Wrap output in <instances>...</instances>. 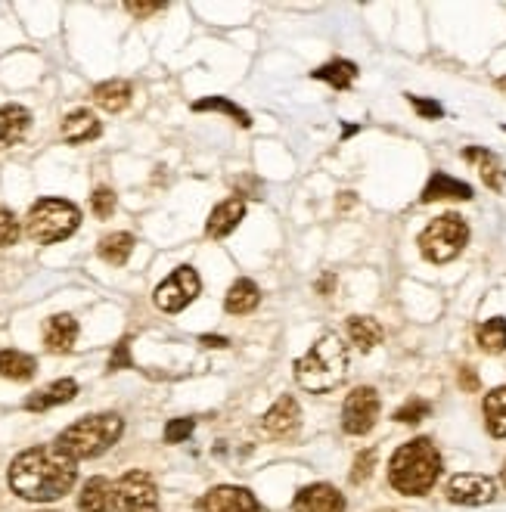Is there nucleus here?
Masks as SVG:
<instances>
[{
  "mask_svg": "<svg viewBox=\"0 0 506 512\" xmlns=\"http://www.w3.org/2000/svg\"><path fill=\"white\" fill-rule=\"evenodd\" d=\"M7 481L13 494H19L22 500L53 503L75 488L78 469H75V460L66 457L56 444H38V447L22 450L10 463Z\"/></svg>",
  "mask_w": 506,
  "mask_h": 512,
  "instance_id": "f257e3e1",
  "label": "nucleus"
},
{
  "mask_svg": "<svg viewBox=\"0 0 506 512\" xmlns=\"http://www.w3.org/2000/svg\"><path fill=\"white\" fill-rule=\"evenodd\" d=\"M441 475V454L429 438L401 444L389 460V485L404 497H423Z\"/></svg>",
  "mask_w": 506,
  "mask_h": 512,
  "instance_id": "f03ea898",
  "label": "nucleus"
},
{
  "mask_svg": "<svg viewBox=\"0 0 506 512\" xmlns=\"http://www.w3.org/2000/svg\"><path fill=\"white\" fill-rule=\"evenodd\" d=\"M348 367H351L348 345L339 336L326 333L295 360V382L305 391L323 395V391H333L348 379Z\"/></svg>",
  "mask_w": 506,
  "mask_h": 512,
  "instance_id": "7ed1b4c3",
  "label": "nucleus"
},
{
  "mask_svg": "<svg viewBox=\"0 0 506 512\" xmlns=\"http://www.w3.org/2000/svg\"><path fill=\"white\" fill-rule=\"evenodd\" d=\"M122 432H125V419L118 413H94L59 432L53 444L78 463V460H94L106 454V450L122 438Z\"/></svg>",
  "mask_w": 506,
  "mask_h": 512,
  "instance_id": "20e7f679",
  "label": "nucleus"
},
{
  "mask_svg": "<svg viewBox=\"0 0 506 512\" xmlns=\"http://www.w3.org/2000/svg\"><path fill=\"white\" fill-rule=\"evenodd\" d=\"M81 224V208L69 199H38L25 215V233L38 246H53L69 239Z\"/></svg>",
  "mask_w": 506,
  "mask_h": 512,
  "instance_id": "39448f33",
  "label": "nucleus"
},
{
  "mask_svg": "<svg viewBox=\"0 0 506 512\" xmlns=\"http://www.w3.org/2000/svg\"><path fill=\"white\" fill-rule=\"evenodd\" d=\"M416 243H420V252H423L426 261L448 264V261H454L466 249V243H469V224L460 215L448 212V215L429 221V227L420 233Z\"/></svg>",
  "mask_w": 506,
  "mask_h": 512,
  "instance_id": "423d86ee",
  "label": "nucleus"
},
{
  "mask_svg": "<svg viewBox=\"0 0 506 512\" xmlns=\"http://www.w3.org/2000/svg\"><path fill=\"white\" fill-rule=\"evenodd\" d=\"M199 292H202L199 274L190 264H181V267H174L171 274L156 286L153 301H156V308L165 311V314H181L187 305H193Z\"/></svg>",
  "mask_w": 506,
  "mask_h": 512,
  "instance_id": "0eeeda50",
  "label": "nucleus"
},
{
  "mask_svg": "<svg viewBox=\"0 0 506 512\" xmlns=\"http://www.w3.org/2000/svg\"><path fill=\"white\" fill-rule=\"evenodd\" d=\"M115 503L122 512H159V488L150 472L131 469L118 478L115 485Z\"/></svg>",
  "mask_w": 506,
  "mask_h": 512,
  "instance_id": "6e6552de",
  "label": "nucleus"
},
{
  "mask_svg": "<svg viewBox=\"0 0 506 512\" xmlns=\"http://www.w3.org/2000/svg\"><path fill=\"white\" fill-rule=\"evenodd\" d=\"M379 419V391L370 385H357L342 404L345 435H367Z\"/></svg>",
  "mask_w": 506,
  "mask_h": 512,
  "instance_id": "1a4fd4ad",
  "label": "nucleus"
},
{
  "mask_svg": "<svg viewBox=\"0 0 506 512\" xmlns=\"http://www.w3.org/2000/svg\"><path fill=\"white\" fill-rule=\"evenodd\" d=\"M497 497V481L482 472H460L448 481V500L457 506H485Z\"/></svg>",
  "mask_w": 506,
  "mask_h": 512,
  "instance_id": "9d476101",
  "label": "nucleus"
},
{
  "mask_svg": "<svg viewBox=\"0 0 506 512\" xmlns=\"http://www.w3.org/2000/svg\"><path fill=\"white\" fill-rule=\"evenodd\" d=\"M199 512H264L258 497L246 488L236 485H218L212 491H205L196 503Z\"/></svg>",
  "mask_w": 506,
  "mask_h": 512,
  "instance_id": "9b49d317",
  "label": "nucleus"
},
{
  "mask_svg": "<svg viewBox=\"0 0 506 512\" xmlns=\"http://www.w3.org/2000/svg\"><path fill=\"white\" fill-rule=\"evenodd\" d=\"M299 426H302V407H299V401H295L292 395H280L274 401V407L261 416V429L267 435H274V438H286Z\"/></svg>",
  "mask_w": 506,
  "mask_h": 512,
  "instance_id": "f8f14e48",
  "label": "nucleus"
},
{
  "mask_svg": "<svg viewBox=\"0 0 506 512\" xmlns=\"http://www.w3.org/2000/svg\"><path fill=\"white\" fill-rule=\"evenodd\" d=\"M292 512H345V497L339 494V488L317 481V485H308L295 494Z\"/></svg>",
  "mask_w": 506,
  "mask_h": 512,
  "instance_id": "ddd939ff",
  "label": "nucleus"
},
{
  "mask_svg": "<svg viewBox=\"0 0 506 512\" xmlns=\"http://www.w3.org/2000/svg\"><path fill=\"white\" fill-rule=\"evenodd\" d=\"M243 218H246V202L240 196H236V199H224L221 205L212 208V215H208L205 236L208 239H224V236H230L236 227H240Z\"/></svg>",
  "mask_w": 506,
  "mask_h": 512,
  "instance_id": "4468645a",
  "label": "nucleus"
},
{
  "mask_svg": "<svg viewBox=\"0 0 506 512\" xmlns=\"http://www.w3.org/2000/svg\"><path fill=\"white\" fill-rule=\"evenodd\" d=\"M78 339V320L72 314H53L44 323V345L50 354H66L75 348Z\"/></svg>",
  "mask_w": 506,
  "mask_h": 512,
  "instance_id": "2eb2a0df",
  "label": "nucleus"
},
{
  "mask_svg": "<svg viewBox=\"0 0 506 512\" xmlns=\"http://www.w3.org/2000/svg\"><path fill=\"white\" fill-rule=\"evenodd\" d=\"M475 193L472 187L466 184V180H457L451 174H444V171H435L429 177V184L423 187V196L420 202H441V199H454V202H469Z\"/></svg>",
  "mask_w": 506,
  "mask_h": 512,
  "instance_id": "dca6fc26",
  "label": "nucleus"
},
{
  "mask_svg": "<svg viewBox=\"0 0 506 512\" xmlns=\"http://www.w3.org/2000/svg\"><path fill=\"white\" fill-rule=\"evenodd\" d=\"M103 134V125L100 118L91 112V109H75L63 118V140L72 143V146H81V143H91Z\"/></svg>",
  "mask_w": 506,
  "mask_h": 512,
  "instance_id": "f3484780",
  "label": "nucleus"
},
{
  "mask_svg": "<svg viewBox=\"0 0 506 512\" xmlns=\"http://www.w3.org/2000/svg\"><path fill=\"white\" fill-rule=\"evenodd\" d=\"M75 395H78V382H75V379H56V382H50L47 388L35 391V395H28V398H25V410L44 413V410H50V407L69 404Z\"/></svg>",
  "mask_w": 506,
  "mask_h": 512,
  "instance_id": "a211bd4d",
  "label": "nucleus"
},
{
  "mask_svg": "<svg viewBox=\"0 0 506 512\" xmlns=\"http://www.w3.org/2000/svg\"><path fill=\"white\" fill-rule=\"evenodd\" d=\"M28 128H32V112L25 106H0V149L16 146L28 134Z\"/></svg>",
  "mask_w": 506,
  "mask_h": 512,
  "instance_id": "6ab92c4d",
  "label": "nucleus"
},
{
  "mask_svg": "<svg viewBox=\"0 0 506 512\" xmlns=\"http://www.w3.org/2000/svg\"><path fill=\"white\" fill-rule=\"evenodd\" d=\"M463 159L472 162V165H479V174H482V180H485V187H488V190H494V193L503 190V184H506V171H503L500 159L491 153V149H485V146H466V149H463Z\"/></svg>",
  "mask_w": 506,
  "mask_h": 512,
  "instance_id": "aec40b11",
  "label": "nucleus"
},
{
  "mask_svg": "<svg viewBox=\"0 0 506 512\" xmlns=\"http://www.w3.org/2000/svg\"><path fill=\"white\" fill-rule=\"evenodd\" d=\"M35 373H38V360L32 354L16 351V348L0 351V379L28 382V379H35Z\"/></svg>",
  "mask_w": 506,
  "mask_h": 512,
  "instance_id": "412c9836",
  "label": "nucleus"
},
{
  "mask_svg": "<svg viewBox=\"0 0 506 512\" xmlns=\"http://www.w3.org/2000/svg\"><path fill=\"white\" fill-rule=\"evenodd\" d=\"M345 326H348V339H351V345H357L361 351H373V348L382 345V339H385V329L379 326L376 317L354 314V317H348Z\"/></svg>",
  "mask_w": 506,
  "mask_h": 512,
  "instance_id": "4be33fe9",
  "label": "nucleus"
},
{
  "mask_svg": "<svg viewBox=\"0 0 506 512\" xmlns=\"http://www.w3.org/2000/svg\"><path fill=\"white\" fill-rule=\"evenodd\" d=\"M131 84L125 78H109L103 84L94 87V103L103 109V112H122L128 103H131Z\"/></svg>",
  "mask_w": 506,
  "mask_h": 512,
  "instance_id": "5701e85b",
  "label": "nucleus"
},
{
  "mask_svg": "<svg viewBox=\"0 0 506 512\" xmlns=\"http://www.w3.org/2000/svg\"><path fill=\"white\" fill-rule=\"evenodd\" d=\"M261 305V289L252 283V280H246V277H240L236 280L230 289H227V298H224V308H227V314H252L255 308Z\"/></svg>",
  "mask_w": 506,
  "mask_h": 512,
  "instance_id": "b1692460",
  "label": "nucleus"
},
{
  "mask_svg": "<svg viewBox=\"0 0 506 512\" xmlns=\"http://www.w3.org/2000/svg\"><path fill=\"white\" fill-rule=\"evenodd\" d=\"M112 503H115V488L100 475L87 481V485L81 488V497H78L81 512H112Z\"/></svg>",
  "mask_w": 506,
  "mask_h": 512,
  "instance_id": "393cba45",
  "label": "nucleus"
},
{
  "mask_svg": "<svg viewBox=\"0 0 506 512\" xmlns=\"http://www.w3.org/2000/svg\"><path fill=\"white\" fill-rule=\"evenodd\" d=\"M482 413H485V426L494 438H506V385L491 388L485 401H482Z\"/></svg>",
  "mask_w": 506,
  "mask_h": 512,
  "instance_id": "a878e982",
  "label": "nucleus"
},
{
  "mask_svg": "<svg viewBox=\"0 0 506 512\" xmlns=\"http://www.w3.org/2000/svg\"><path fill=\"white\" fill-rule=\"evenodd\" d=\"M357 66L351 63V59H333V63H326V66H320V69H314L311 72V78H317V81H326L330 87H336V90H348L354 81H357Z\"/></svg>",
  "mask_w": 506,
  "mask_h": 512,
  "instance_id": "bb28decb",
  "label": "nucleus"
},
{
  "mask_svg": "<svg viewBox=\"0 0 506 512\" xmlns=\"http://www.w3.org/2000/svg\"><path fill=\"white\" fill-rule=\"evenodd\" d=\"M100 258L112 267H122L128 264L131 252H134V236L131 233H109L100 239V246H97Z\"/></svg>",
  "mask_w": 506,
  "mask_h": 512,
  "instance_id": "cd10ccee",
  "label": "nucleus"
},
{
  "mask_svg": "<svg viewBox=\"0 0 506 512\" xmlns=\"http://www.w3.org/2000/svg\"><path fill=\"white\" fill-rule=\"evenodd\" d=\"M475 339H479L482 351L503 354L506 351V320L503 317H491V320L479 323V329H475Z\"/></svg>",
  "mask_w": 506,
  "mask_h": 512,
  "instance_id": "c85d7f7f",
  "label": "nucleus"
},
{
  "mask_svg": "<svg viewBox=\"0 0 506 512\" xmlns=\"http://www.w3.org/2000/svg\"><path fill=\"white\" fill-rule=\"evenodd\" d=\"M193 112H224V115H230L240 128H252V115H249L246 109L236 106L233 100H227V97H205V100H196V103H193Z\"/></svg>",
  "mask_w": 506,
  "mask_h": 512,
  "instance_id": "c756f323",
  "label": "nucleus"
},
{
  "mask_svg": "<svg viewBox=\"0 0 506 512\" xmlns=\"http://www.w3.org/2000/svg\"><path fill=\"white\" fill-rule=\"evenodd\" d=\"M432 413V404L423 401V398H410L407 404H401L395 410V423H404V426H416V423H423V419Z\"/></svg>",
  "mask_w": 506,
  "mask_h": 512,
  "instance_id": "7c9ffc66",
  "label": "nucleus"
},
{
  "mask_svg": "<svg viewBox=\"0 0 506 512\" xmlns=\"http://www.w3.org/2000/svg\"><path fill=\"white\" fill-rule=\"evenodd\" d=\"M376 469V447H367L361 454L354 457V466H351V485H364V481L373 475Z\"/></svg>",
  "mask_w": 506,
  "mask_h": 512,
  "instance_id": "2f4dec72",
  "label": "nucleus"
},
{
  "mask_svg": "<svg viewBox=\"0 0 506 512\" xmlns=\"http://www.w3.org/2000/svg\"><path fill=\"white\" fill-rule=\"evenodd\" d=\"M19 236H22V227H19L16 215L10 212V208L0 205V249L16 246V243H19Z\"/></svg>",
  "mask_w": 506,
  "mask_h": 512,
  "instance_id": "473e14b6",
  "label": "nucleus"
},
{
  "mask_svg": "<svg viewBox=\"0 0 506 512\" xmlns=\"http://www.w3.org/2000/svg\"><path fill=\"white\" fill-rule=\"evenodd\" d=\"M193 429H196L193 419H171V423L165 426V441L168 444H181V441H187L193 435Z\"/></svg>",
  "mask_w": 506,
  "mask_h": 512,
  "instance_id": "72a5a7b5",
  "label": "nucleus"
},
{
  "mask_svg": "<svg viewBox=\"0 0 506 512\" xmlns=\"http://www.w3.org/2000/svg\"><path fill=\"white\" fill-rule=\"evenodd\" d=\"M91 205H94L97 218H109L115 212V193L109 187H97L94 196H91Z\"/></svg>",
  "mask_w": 506,
  "mask_h": 512,
  "instance_id": "f704fd0d",
  "label": "nucleus"
},
{
  "mask_svg": "<svg viewBox=\"0 0 506 512\" xmlns=\"http://www.w3.org/2000/svg\"><path fill=\"white\" fill-rule=\"evenodd\" d=\"M134 360H131V339H122L115 345L112 357H109V370H131Z\"/></svg>",
  "mask_w": 506,
  "mask_h": 512,
  "instance_id": "c9c22d12",
  "label": "nucleus"
},
{
  "mask_svg": "<svg viewBox=\"0 0 506 512\" xmlns=\"http://www.w3.org/2000/svg\"><path fill=\"white\" fill-rule=\"evenodd\" d=\"M407 100H410V106H413L416 112H420L423 118H432V122H435V118H441V115H444V106H441L438 100H426V97H413V94H407Z\"/></svg>",
  "mask_w": 506,
  "mask_h": 512,
  "instance_id": "e433bc0d",
  "label": "nucleus"
},
{
  "mask_svg": "<svg viewBox=\"0 0 506 512\" xmlns=\"http://www.w3.org/2000/svg\"><path fill=\"white\" fill-rule=\"evenodd\" d=\"M125 10L137 19H146V16H153V13H162L165 4H159V0H131V4H125Z\"/></svg>",
  "mask_w": 506,
  "mask_h": 512,
  "instance_id": "4c0bfd02",
  "label": "nucleus"
},
{
  "mask_svg": "<svg viewBox=\"0 0 506 512\" xmlns=\"http://www.w3.org/2000/svg\"><path fill=\"white\" fill-rule=\"evenodd\" d=\"M460 385L463 391H479V373L472 367H460Z\"/></svg>",
  "mask_w": 506,
  "mask_h": 512,
  "instance_id": "58836bf2",
  "label": "nucleus"
},
{
  "mask_svg": "<svg viewBox=\"0 0 506 512\" xmlns=\"http://www.w3.org/2000/svg\"><path fill=\"white\" fill-rule=\"evenodd\" d=\"M333 286H336V277H333V274H323V277H320V283H317V292L330 295V292H333Z\"/></svg>",
  "mask_w": 506,
  "mask_h": 512,
  "instance_id": "ea45409f",
  "label": "nucleus"
},
{
  "mask_svg": "<svg viewBox=\"0 0 506 512\" xmlns=\"http://www.w3.org/2000/svg\"><path fill=\"white\" fill-rule=\"evenodd\" d=\"M199 342L205 348H227V339L224 336H199Z\"/></svg>",
  "mask_w": 506,
  "mask_h": 512,
  "instance_id": "a19ab883",
  "label": "nucleus"
},
{
  "mask_svg": "<svg viewBox=\"0 0 506 512\" xmlns=\"http://www.w3.org/2000/svg\"><path fill=\"white\" fill-rule=\"evenodd\" d=\"M354 205V193H342V202H339V208L345 212V208H351Z\"/></svg>",
  "mask_w": 506,
  "mask_h": 512,
  "instance_id": "79ce46f5",
  "label": "nucleus"
},
{
  "mask_svg": "<svg viewBox=\"0 0 506 512\" xmlns=\"http://www.w3.org/2000/svg\"><path fill=\"white\" fill-rule=\"evenodd\" d=\"M500 485L506 488V463H503V469H500Z\"/></svg>",
  "mask_w": 506,
  "mask_h": 512,
  "instance_id": "37998d69",
  "label": "nucleus"
},
{
  "mask_svg": "<svg viewBox=\"0 0 506 512\" xmlns=\"http://www.w3.org/2000/svg\"><path fill=\"white\" fill-rule=\"evenodd\" d=\"M382 512H395V509H382Z\"/></svg>",
  "mask_w": 506,
  "mask_h": 512,
  "instance_id": "c03bdc74",
  "label": "nucleus"
}]
</instances>
